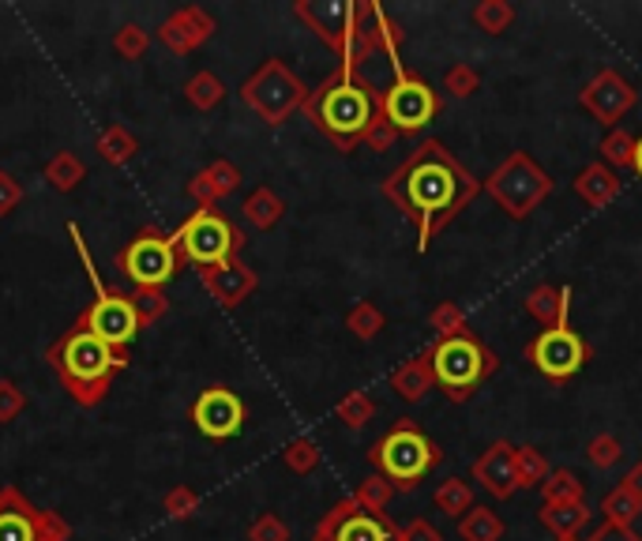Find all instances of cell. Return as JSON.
Here are the masks:
<instances>
[{"instance_id":"cell-31","label":"cell","mask_w":642,"mask_h":541,"mask_svg":"<svg viewBox=\"0 0 642 541\" xmlns=\"http://www.w3.org/2000/svg\"><path fill=\"white\" fill-rule=\"evenodd\" d=\"M185 98L199 113H211L214 106H222V98H226V83L214 76V72H196V76L185 83Z\"/></svg>"},{"instance_id":"cell-48","label":"cell","mask_w":642,"mask_h":541,"mask_svg":"<svg viewBox=\"0 0 642 541\" xmlns=\"http://www.w3.org/2000/svg\"><path fill=\"white\" fill-rule=\"evenodd\" d=\"M20 199H23L20 181H15L12 173L0 170V219H4V214H12L15 207H20Z\"/></svg>"},{"instance_id":"cell-21","label":"cell","mask_w":642,"mask_h":541,"mask_svg":"<svg viewBox=\"0 0 642 541\" xmlns=\"http://www.w3.org/2000/svg\"><path fill=\"white\" fill-rule=\"evenodd\" d=\"M571 193L579 196L587 207H594V211H602V207H608L616 196L624 193V181H620V173H616L613 165H605V162H590V165H582V170L575 173Z\"/></svg>"},{"instance_id":"cell-5","label":"cell","mask_w":642,"mask_h":541,"mask_svg":"<svg viewBox=\"0 0 642 541\" xmlns=\"http://www.w3.org/2000/svg\"><path fill=\"white\" fill-rule=\"evenodd\" d=\"M432 372H436V388L452 403H470L473 391L499 372V357L466 328L462 335L432 343Z\"/></svg>"},{"instance_id":"cell-4","label":"cell","mask_w":642,"mask_h":541,"mask_svg":"<svg viewBox=\"0 0 642 541\" xmlns=\"http://www.w3.org/2000/svg\"><path fill=\"white\" fill-rule=\"evenodd\" d=\"M440 463H444L440 444L417 426L413 418H398L395 426L369 447L372 474H383V478L395 485V493H413Z\"/></svg>"},{"instance_id":"cell-32","label":"cell","mask_w":642,"mask_h":541,"mask_svg":"<svg viewBox=\"0 0 642 541\" xmlns=\"http://www.w3.org/2000/svg\"><path fill=\"white\" fill-rule=\"evenodd\" d=\"M473 27L485 30V35H504L507 27L515 23V4H507V0H478L470 12Z\"/></svg>"},{"instance_id":"cell-53","label":"cell","mask_w":642,"mask_h":541,"mask_svg":"<svg viewBox=\"0 0 642 541\" xmlns=\"http://www.w3.org/2000/svg\"><path fill=\"white\" fill-rule=\"evenodd\" d=\"M560 541H579V538H560Z\"/></svg>"},{"instance_id":"cell-3","label":"cell","mask_w":642,"mask_h":541,"mask_svg":"<svg viewBox=\"0 0 642 541\" xmlns=\"http://www.w3.org/2000/svg\"><path fill=\"white\" fill-rule=\"evenodd\" d=\"M49 365L61 377L64 391L76 398L79 406H98L106 395H110V384L116 372L128 365V354H116L95 339L87 328H72L49 346Z\"/></svg>"},{"instance_id":"cell-24","label":"cell","mask_w":642,"mask_h":541,"mask_svg":"<svg viewBox=\"0 0 642 541\" xmlns=\"http://www.w3.org/2000/svg\"><path fill=\"white\" fill-rule=\"evenodd\" d=\"M240 214L248 219V226L252 230H274L282 222V214H286V199H282L274 188H252V193L245 196V204H240Z\"/></svg>"},{"instance_id":"cell-47","label":"cell","mask_w":642,"mask_h":541,"mask_svg":"<svg viewBox=\"0 0 642 541\" xmlns=\"http://www.w3.org/2000/svg\"><path fill=\"white\" fill-rule=\"evenodd\" d=\"M23 406H27V395L20 391V384L15 380H0V426L20 418Z\"/></svg>"},{"instance_id":"cell-27","label":"cell","mask_w":642,"mask_h":541,"mask_svg":"<svg viewBox=\"0 0 642 541\" xmlns=\"http://www.w3.org/2000/svg\"><path fill=\"white\" fill-rule=\"evenodd\" d=\"M95 151H98L102 162L124 165V162H132V155L139 151V139L132 136L124 124H106V128L98 132V139H95Z\"/></svg>"},{"instance_id":"cell-11","label":"cell","mask_w":642,"mask_h":541,"mask_svg":"<svg viewBox=\"0 0 642 541\" xmlns=\"http://www.w3.org/2000/svg\"><path fill=\"white\" fill-rule=\"evenodd\" d=\"M567 316L571 312H564L560 320H556V328L541 331V335H533L527 343V361L545 380H553V384H567V380L579 377L590 361V343L582 339V331L571 328Z\"/></svg>"},{"instance_id":"cell-39","label":"cell","mask_w":642,"mask_h":541,"mask_svg":"<svg viewBox=\"0 0 642 541\" xmlns=\"http://www.w3.org/2000/svg\"><path fill=\"white\" fill-rule=\"evenodd\" d=\"M349 496H354V501L361 504L365 512H387L391 496H395V485H391L383 474H369V478H365Z\"/></svg>"},{"instance_id":"cell-22","label":"cell","mask_w":642,"mask_h":541,"mask_svg":"<svg viewBox=\"0 0 642 541\" xmlns=\"http://www.w3.org/2000/svg\"><path fill=\"white\" fill-rule=\"evenodd\" d=\"M436 384V372H432V346H424L413 361H406L403 369L391 372V391H395L403 403H421L424 395Z\"/></svg>"},{"instance_id":"cell-12","label":"cell","mask_w":642,"mask_h":541,"mask_svg":"<svg viewBox=\"0 0 642 541\" xmlns=\"http://www.w3.org/2000/svg\"><path fill=\"white\" fill-rule=\"evenodd\" d=\"M116 268L136 282V290H162L181 271V248L173 233L144 230L121 248Z\"/></svg>"},{"instance_id":"cell-41","label":"cell","mask_w":642,"mask_h":541,"mask_svg":"<svg viewBox=\"0 0 642 541\" xmlns=\"http://www.w3.org/2000/svg\"><path fill=\"white\" fill-rule=\"evenodd\" d=\"M429 328L436 331V343L440 339H452V335H462L470 323H466V312L458 309L455 302H440L436 309L429 312Z\"/></svg>"},{"instance_id":"cell-18","label":"cell","mask_w":642,"mask_h":541,"mask_svg":"<svg viewBox=\"0 0 642 541\" xmlns=\"http://www.w3.org/2000/svg\"><path fill=\"white\" fill-rule=\"evenodd\" d=\"M199 279H203V290L222 305V309H237V305L248 302V297L256 294V286H260V274L248 268V263H240L237 256L219 263V268H203Z\"/></svg>"},{"instance_id":"cell-46","label":"cell","mask_w":642,"mask_h":541,"mask_svg":"<svg viewBox=\"0 0 642 541\" xmlns=\"http://www.w3.org/2000/svg\"><path fill=\"white\" fill-rule=\"evenodd\" d=\"M162 507H165V515H170V519H192V515L199 512V493H196V489H188V485H177V489H170V493H165Z\"/></svg>"},{"instance_id":"cell-44","label":"cell","mask_w":642,"mask_h":541,"mask_svg":"<svg viewBox=\"0 0 642 541\" xmlns=\"http://www.w3.org/2000/svg\"><path fill=\"white\" fill-rule=\"evenodd\" d=\"M248 541H289L286 519H282V515H274V512L256 515V519L248 522Z\"/></svg>"},{"instance_id":"cell-51","label":"cell","mask_w":642,"mask_h":541,"mask_svg":"<svg viewBox=\"0 0 642 541\" xmlns=\"http://www.w3.org/2000/svg\"><path fill=\"white\" fill-rule=\"evenodd\" d=\"M620 485H624V489H631V493H635L639 501H642V459H639L635 466H631L628 474H624V478H620Z\"/></svg>"},{"instance_id":"cell-50","label":"cell","mask_w":642,"mask_h":541,"mask_svg":"<svg viewBox=\"0 0 642 541\" xmlns=\"http://www.w3.org/2000/svg\"><path fill=\"white\" fill-rule=\"evenodd\" d=\"M587 541H642V534H635L631 527H613V522H602Z\"/></svg>"},{"instance_id":"cell-17","label":"cell","mask_w":642,"mask_h":541,"mask_svg":"<svg viewBox=\"0 0 642 541\" xmlns=\"http://www.w3.org/2000/svg\"><path fill=\"white\" fill-rule=\"evenodd\" d=\"M470 478L492 496V501H511L519 493V474H515V444L511 440H492L485 452L473 459Z\"/></svg>"},{"instance_id":"cell-16","label":"cell","mask_w":642,"mask_h":541,"mask_svg":"<svg viewBox=\"0 0 642 541\" xmlns=\"http://www.w3.org/2000/svg\"><path fill=\"white\" fill-rule=\"evenodd\" d=\"M635 102H639L635 83H628L624 72H616V69H602L579 90V106L594 116L597 124H605L608 132L620 128V121L635 110Z\"/></svg>"},{"instance_id":"cell-29","label":"cell","mask_w":642,"mask_h":541,"mask_svg":"<svg viewBox=\"0 0 642 541\" xmlns=\"http://www.w3.org/2000/svg\"><path fill=\"white\" fill-rule=\"evenodd\" d=\"M597 512H602L605 522H613V527H631V522L642 515V501L631 493V489L616 485L602 496V507H597Z\"/></svg>"},{"instance_id":"cell-49","label":"cell","mask_w":642,"mask_h":541,"mask_svg":"<svg viewBox=\"0 0 642 541\" xmlns=\"http://www.w3.org/2000/svg\"><path fill=\"white\" fill-rule=\"evenodd\" d=\"M403 541H444V534H440V527H432L424 515H417V519H410L403 527Z\"/></svg>"},{"instance_id":"cell-15","label":"cell","mask_w":642,"mask_h":541,"mask_svg":"<svg viewBox=\"0 0 642 541\" xmlns=\"http://www.w3.org/2000/svg\"><path fill=\"white\" fill-rule=\"evenodd\" d=\"M245 418H248L245 398L226 384L203 388L196 403H192V426L207 440H233L245 429Z\"/></svg>"},{"instance_id":"cell-20","label":"cell","mask_w":642,"mask_h":541,"mask_svg":"<svg viewBox=\"0 0 642 541\" xmlns=\"http://www.w3.org/2000/svg\"><path fill=\"white\" fill-rule=\"evenodd\" d=\"M240 170L230 162V158H214L207 170H199L196 177L188 181V196L196 199L199 207H214L219 199L233 196L240 188Z\"/></svg>"},{"instance_id":"cell-35","label":"cell","mask_w":642,"mask_h":541,"mask_svg":"<svg viewBox=\"0 0 642 541\" xmlns=\"http://www.w3.org/2000/svg\"><path fill=\"white\" fill-rule=\"evenodd\" d=\"M335 418L354 432L365 429L372 418H376V398H372L369 391H349V395L335 406Z\"/></svg>"},{"instance_id":"cell-42","label":"cell","mask_w":642,"mask_h":541,"mask_svg":"<svg viewBox=\"0 0 642 541\" xmlns=\"http://www.w3.org/2000/svg\"><path fill=\"white\" fill-rule=\"evenodd\" d=\"M444 90L452 98H473L481 90V72L473 69V64H452V69L444 72Z\"/></svg>"},{"instance_id":"cell-45","label":"cell","mask_w":642,"mask_h":541,"mask_svg":"<svg viewBox=\"0 0 642 541\" xmlns=\"http://www.w3.org/2000/svg\"><path fill=\"white\" fill-rule=\"evenodd\" d=\"M132 302H136V312H139V323H144V328H151V323H158L165 312H170V302L162 297V290H136Z\"/></svg>"},{"instance_id":"cell-9","label":"cell","mask_w":642,"mask_h":541,"mask_svg":"<svg viewBox=\"0 0 642 541\" xmlns=\"http://www.w3.org/2000/svg\"><path fill=\"white\" fill-rule=\"evenodd\" d=\"M173 241L181 248V260H192L199 268H219L245 248V233L233 226L219 207H196L185 226L173 233Z\"/></svg>"},{"instance_id":"cell-7","label":"cell","mask_w":642,"mask_h":541,"mask_svg":"<svg viewBox=\"0 0 642 541\" xmlns=\"http://www.w3.org/2000/svg\"><path fill=\"white\" fill-rule=\"evenodd\" d=\"M556 181L548 177L538 165V158H530L527 151H511L496 170L481 181V193L492 196V204L507 214L511 222H522L553 196Z\"/></svg>"},{"instance_id":"cell-23","label":"cell","mask_w":642,"mask_h":541,"mask_svg":"<svg viewBox=\"0 0 642 541\" xmlns=\"http://www.w3.org/2000/svg\"><path fill=\"white\" fill-rule=\"evenodd\" d=\"M527 312L541 323V331L556 328L564 312H571V286H553V282H538L527 294Z\"/></svg>"},{"instance_id":"cell-30","label":"cell","mask_w":642,"mask_h":541,"mask_svg":"<svg viewBox=\"0 0 642 541\" xmlns=\"http://www.w3.org/2000/svg\"><path fill=\"white\" fill-rule=\"evenodd\" d=\"M83 177H87V165H83L79 155H72V151H61L46 162V185L57 188V193H72Z\"/></svg>"},{"instance_id":"cell-28","label":"cell","mask_w":642,"mask_h":541,"mask_svg":"<svg viewBox=\"0 0 642 541\" xmlns=\"http://www.w3.org/2000/svg\"><path fill=\"white\" fill-rule=\"evenodd\" d=\"M541 504H587V485H582L579 474L560 466L541 485Z\"/></svg>"},{"instance_id":"cell-2","label":"cell","mask_w":642,"mask_h":541,"mask_svg":"<svg viewBox=\"0 0 642 541\" xmlns=\"http://www.w3.org/2000/svg\"><path fill=\"white\" fill-rule=\"evenodd\" d=\"M301 113L342 155L369 144L372 132H380L387 124V116L380 110V90L369 79H361L357 72L346 69L331 72L320 87L308 90V102Z\"/></svg>"},{"instance_id":"cell-36","label":"cell","mask_w":642,"mask_h":541,"mask_svg":"<svg viewBox=\"0 0 642 541\" xmlns=\"http://www.w3.org/2000/svg\"><path fill=\"white\" fill-rule=\"evenodd\" d=\"M597 151H602V162L613 165V170H631L635 165V136L628 128H613L605 132Z\"/></svg>"},{"instance_id":"cell-13","label":"cell","mask_w":642,"mask_h":541,"mask_svg":"<svg viewBox=\"0 0 642 541\" xmlns=\"http://www.w3.org/2000/svg\"><path fill=\"white\" fill-rule=\"evenodd\" d=\"M0 541H72V527L15 485L0 489Z\"/></svg>"},{"instance_id":"cell-10","label":"cell","mask_w":642,"mask_h":541,"mask_svg":"<svg viewBox=\"0 0 642 541\" xmlns=\"http://www.w3.org/2000/svg\"><path fill=\"white\" fill-rule=\"evenodd\" d=\"M380 110L387 116L395 136H417L424 132L444 110L440 90H432L421 76H413L410 69H403V61L395 64V83L387 90H380Z\"/></svg>"},{"instance_id":"cell-14","label":"cell","mask_w":642,"mask_h":541,"mask_svg":"<svg viewBox=\"0 0 642 541\" xmlns=\"http://www.w3.org/2000/svg\"><path fill=\"white\" fill-rule=\"evenodd\" d=\"M312 541H403V527L387 512H365L354 496H342L316 522Z\"/></svg>"},{"instance_id":"cell-26","label":"cell","mask_w":642,"mask_h":541,"mask_svg":"<svg viewBox=\"0 0 642 541\" xmlns=\"http://www.w3.org/2000/svg\"><path fill=\"white\" fill-rule=\"evenodd\" d=\"M504 534H507V522L485 504H473L458 519V538L462 541H504Z\"/></svg>"},{"instance_id":"cell-40","label":"cell","mask_w":642,"mask_h":541,"mask_svg":"<svg viewBox=\"0 0 642 541\" xmlns=\"http://www.w3.org/2000/svg\"><path fill=\"white\" fill-rule=\"evenodd\" d=\"M624 459V444L620 437H613V432H597V437H590L587 444V463L594 466V470H613L616 463Z\"/></svg>"},{"instance_id":"cell-34","label":"cell","mask_w":642,"mask_h":541,"mask_svg":"<svg viewBox=\"0 0 642 541\" xmlns=\"http://www.w3.org/2000/svg\"><path fill=\"white\" fill-rule=\"evenodd\" d=\"M436 507L444 515H452V519H462L466 512L473 507V485L470 481H462V478H447V481H440V489H436Z\"/></svg>"},{"instance_id":"cell-19","label":"cell","mask_w":642,"mask_h":541,"mask_svg":"<svg viewBox=\"0 0 642 541\" xmlns=\"http://www.w3.org/2000/svg\"><path fill=\"white\" fill-rule=\"evenodd\" d=\"M211 35H214V15L203 12V8H196V4L177 8V12H173L170 20L158 27L162 46L170 49V53H177V57H185V53H192V49H199Z\"/></svg>"},{"instance_id":"cell-25","label":"cell","mask_w":642,"mask_h":541,"mask_svg":"<svg viewBox=\"0 0 642 541\" xmlns=\"http://www.w3.org/2000/svg\"><path fill=\"white\" fill-rule=\"evenodd\" d=\"M594 512L587 504H541L538 522L545 530H553L556 538H579L582 527H590Z\"/></svg>"},{"instance_id":"cell-33","label":"cell","mask_w":642,"mask_h":541,"mask_svg":"<svg viewBox=\"0 0 642 541\" xmlns=\"http://www.w3.org/2000/svg\"><path fill=\"white\" fill-rule=\"evenodd\" d=\"M515 474H519V489H541L548 481V459L533 444L515 447Z\"/></svg>"},{"instance_id":"cell-52","label":"cell","mask_w":642,"mask_h":541,"mask_svg":"<svg viewBox=\"0 0 642 541\" xmlns=\"http://www.w3.org/2000/svg\"><path fill=\"white\" fill-rule=\"evenodd\" d=\"M631 170H635V177L642 181V136L635 139V165H631Z\"/></svg>"},{"instance_id":"cell-1","label":"cell","mask_w":642,"mask_h":541,"mask_svg":"<svg viewBox=\"0 0 642 541\" xmlns=\"http://www.w3.org/2000/svg\"><path fill=\"white\" fill-rule=\"evenodd\" d=\"M380 193L413 222L417 253H429L432 241L478 199L481 181L440 139H424L387 173V181H380Z\"/></svg>"},{"instance_id":"cell-43","label":"cell","mask_w":642,"mask_h":541,"mask_svg":"<svg viewBox=\"0 0 642 541\" xmlns=\"http://www.w3.org/2000/svg\"><path fill=\"white\" fill-rule=\"evenodd\" d=\"M113 49H116V57H124V61H139V57L151 49V35H147L144 27H136V23H124L113 38Z\"/></svg>"},{"instance_id":"cell-8","label":"cell","mask_w":642,"mask_h":541,"mask_svg":"<svg viewBox=\"0 0 642 541\" xmlns=\"http://www.w3.org/2000/svg\"><path fill=\"white\" fill-rule=\"evenodd\" d=\"M240 98L260 121H267L271 128L286 124L297 110H305L308 102V87L297 79V72L289 69L279 57H267L260 69L240 83Z\"/></svg>"},{"instance_id":"cell-38","label":"cell","mask_w":642,"mask_h":541,"mask_svg":"<svg viewBox=\"0 0 642 541\" xmlns=\"http://www.w3.org/2000/svg\"><path fill=\"white\" fill-rule=\"evenodd\" d=\"M282 463H286L289 474L305 478V474H312L316 466H320V444H316L312 437H294L282 447Z\"/></svg>"},{"instance_id":"cell-37","label":"cell","mask_w":642,"mask_h":541,"mask_svg":"<svg viewBox=\"0 0 642 541\" xmlns=\"http://www.w3.org/2000/svg\"><path fill=\"white\" fill-rule=\"evenodd\" d=\"M383 328H387V316H383V309H376L372 302H357L354 309L346 312V331H354L361 343H372Z\"/></svg>"},{"instance_id":"cell-6","label":"cell","mask_w":642,"mask_h":541,"mask_svg":"<svg viewBox=\"0 0 642 541\" xmlns=\"http://www.w3.org/2000/svg\"><path fill=\"white\" fill-rule=\"evenodd\" d=\"M69 237L76 241L79 260H83V268H87L90 286H95V302L79 312L76 323L79 328H87L95 339H102V343L110 349H116V354H128V343L139 335V331H144L139 312H136V302H132L128 294H113V290L102 286V279H98V271H95V260H90V253H87V241L79 237L76 222H69Z\"/></svg>"}]
</instances>
